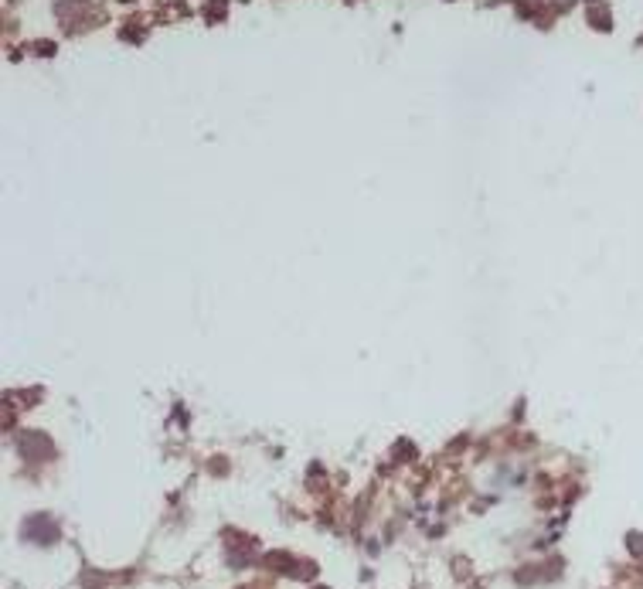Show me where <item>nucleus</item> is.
Segmentation results:
<instances>
[{"mask_svg": "<svg viewBox=\"0 0 643 589\" xmlns=\"http://www.w3.org/2000/svg\"><path fill=\"white\" fill-rule=\"evenodd\" d=\"M17 450H21L24 460H41V457L51 453V443H48L41 433H24V436L17 440Z\"/></svg>", "mask_w": 643, "mask_h": 589, "instance_id": "f257e3e1", "label": "nucleus"}, {"mask_svg": "<svg viewBox=\"0 0 643 589\" xmlns=\"http://www.w3.org/2000/svg\"><path fill=\"white\" fill-rule=\"evenodd\" d=\"M38 531V538H45V542H55L58 538V525L48 518V514H41V518H31L27 525H24V538H31Z\"/></svg>", "mask_w": 643, "mask_h": 589, "instance_id": "f03ea898", "label": "nucleus"}, {"mask_svg": "<svg viewBox=\"0 0 643 589\" xmlns=\"http://www.w3.org/2000/svg\"><path fill=\"white\" fill-rule=\"evenodd\" d=\"M589 17L596 21V27H603V31L609 27V17H606V7H603V3H589Z\"/></svg>", "mask_w": 643, "mask_h": 589, "instance_id": "7ed1b4c3", "label": "nucleus"}, {"mask_svg": "<svg viewBox=\"0 0 643 589\" xmlns=\"http://www.w3.org/2000/svg\"><path fill=\"white\" fill-rule=\"evenodd\" d=\"M630 549H633V552H643V535H630Z\"/></svg>", "mask_w": 643, "mask_h": 589, "instance_id": "20e7f679", "label": "nucleus"}]
</instances>
